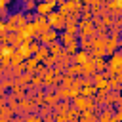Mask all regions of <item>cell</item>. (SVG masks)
I'll use <instances>...</instances> for the list:
<instances>
[{
  "instance_id": "1",
  "label": "cell",
  "mask_w": 122,
  "mask_h": 122,
  "mask_svg": "<svg viewBox=\"0 0 122 122\" xmlns=\"http://www.w3.org/2000/svg\"><path fill=\"white\" fill-rule=\"evenodd\" d=\"M120 71H122V53L118 50H114L111 53V59L107 61L105 74L107 76H120Z\"/></svg>"
},
{
  "instance_id": "2",
  "label": "cell",
  "mask_w": 122,
  "mask_h": 122,
  "mask_svg": "<svg viewBox=\"0 0 122 122\" xmlns=\"http://www.w3.org/2000/svg\"><path fill=\"white\" fill-rule=\"evenodd\" d=\"M72 105H74V109L76 111H93L97 105H95V101H93V97H86V95H74L72 97Z\"/></svg>"
},
{
  "instance_id": "3",
  "label": "cell",
  "mask_w": 122,
  "mask_h": 122,
  "mask_svg": "<svg viewBox=\"0 0 122 122\" xmlns=\"http://www.w3.org/2000/svg\"><path fill=\"white\" fill-rule=\"evenodd\" d=\"M46 21H48V25H50L53 30H63V27H65V15H61L57 10L50 11V13L46 15Z\"/></svg>"
},
{
  "instance_id": "4",
  "label": "cell",
  "mask_w": 122,
  "mask_h": 122,
  "mask_svg": "<svg viewBox=\"0 0 122 122\" xmlns=\"http://www.w3.org/2000/svg\"><path fill=\"white\" fill-rule=\"evenodd\" d=\"M57 8V2L53 0H36V6H34V13L36 15H48L50 11H53Z\"/></svg>"
},
{
  "instance_id": "5",
  "label": "cell",
  "mask_w": 122,
  "mask_h": 122,
  "mask_svg": "<svg viewBox=\"0 0 122 122\" xmlns=\"http://www.w3.org/2000/svg\"><path fill=\"white\" fill-rule=\"evenodd\" d=\"M30 25H32L34 36H38V34H42L44 30L51 29V27L48 25V21H46V17H44V15H36V19H34V21H30Z\"/></svg>"
},
{
  "instance_id": "6",
  "label": "cell",
  "mask_w": 122,
  "mask_h": 122,
  "mask_svg": "<svg viewBox=\"0 0 122 122\" xmlns=\"http://www.w3.org/2000/svg\"><path fill=\"white\" fill-rule=\"evenodd\" d=\"M53 40H59V30H53V29H48V30H44L42 34H38V42L40 44H50V42H53Z\"/></svg>"
},
{
  "instance_id": "7",
  "label": "cell",
  "mask_w": 122,
  "mask_h": 122,
  "mask_svg": "<svg viewBox=\"0 0 122 122\" xmlns=\"http://www.w3.org/2000/svg\"><path fill=\"white\" fill-rule=\"evenodd\" d=\"M118 46H120V42H118V36H112V34H109V36L105 38V53H107V55H111L114 50H118Z\"/></svg>"
},
{
  "instance_id": "8",
  "label": "cell",
  "mask_w": 122,
  "mask_h": 122,
  "mask_svg": "<svg viewBox=\"0 0 122 122\" xmlns=\"http://www.w3.org/2000/svg\"><path fill=\"white\" fill-rule=\"evenodd\" d=\"M59 42H61V46L65 48V46H69V44H72V42H78V38H76V34H69V32H59Z\"/></svg>"
},
{
  "instance_id": "9",
  "label": "cell",
  "mask_w": 122,
  "mask_h": 122,
  "mask_svg": "<svg viewBox=\"0 0 122 122\" xmlns=\"http://www.w3.org/2000/svg\"><path fill=\"white\" fill-rule=\"evenodd\" d=\"M80 67H82V76H90V74H93V72H95V67H93L92 57H90V59H86L84 63H80Z\"/></svg>"
},
{
  "instance_id": "10",
  "label": "cell",
  "mask_w": 122,
  "mask_h": 122,
  "mask_svg": "<svg viewBox=\"0 0 122 122\" xmlns=\"http://www.w3.org/2000/svg\"><path fill=\"white\" fill-rule=\"evenodd\" d=\"M86 59H90V51L88 50H76L72 53V61L74 63H84Z\"/></svg>"
},
{
  "instance_id": "11",
  "label": "cell",
  "mask_w": 122,
  "mask_h": 122,
  "mask_svg": "<svg viewBox=\"0 0 122 122\" xmlns=\"http://www.w3.org/2000/svg\"><path fill=\"white\" fill-rule=\"evenodd\" d=\"M46 48H48V51H50L51 55H57V53H61V51H63V46H61V42H59V40H53V42L46 44Z\"/></svg>"
},
{
  "instance_id": "12",
  "label": "cell",
  "mask_w": 122,
  "mask_h": 122,
  "mask_svg": "<svg viewBox=\"0 0 122 122\" xmlns=\"http://www.w3.org/2000/svg\"><path fill=\"white\" fill-rule=\"evenodd\" d=\"M48 53H50V51H48V48H46L44 44H40V48H38V50H36V51L32 53V57H34V59H38V61L42 63V61H44V59L48 57Z\"/></svg>"
},
{
  "instance_id": "13",
  "label": "cell",
  "mask_w": 122,
  "mask_h": 122,
  "mask_svg": "<svg viewBox=\"0 0 122 122\" xmlns=\"http://www.w3.org/2000/svg\"><path fill=\"white\" fill-rule=\"evenodd\" d=\"M53 109H55V112H61V114H65V112L71 109V105H69V101H67V99H63V101H57V103L53 105Z\"/></svg>"
},
{
  "instance_id": "14",
  "label": "cell",
  "mask_w": 122,
  "mask_h": 122,
  "mask_svg": "<svg viewBox=\"0 0 122 122\" xmlns=\"http://www.w3.org/2000/svg\"><path fill=\"white\" fill-rule=\"evenodd\" d=\"M92 61H93L95 71H105V69H107V61H105V57H92Z\"/></svg>"
},
{
  "instance_id": "15",
  "label": "cell",
  "mask_w": 122,
  "mask_h": 122,
  "mask_svg": "<svg viewBox=\"0 0 122 122\" xmlns=\"http://www.w3.org/2000/svg\"><path fill=\"white\" fill-rule=\"evenodd\" d=\"M57 101H59V97H57V93H55V92H50V93H46V95H44V103H46V105H51V107H53Z\"/></svg>"
},
{
  "instance_id": "16",
  "label": "cell",
  "mask_w": 122,
  "mask_h": 122,
  "mask_svg": "<svg viewBox=\"0 0 122 122\" xmlns=\"http://www.w3.org/2000/svg\"><path fill=\"white\" fill-rule=\"evenodd\" d=\"M34 6H36V0H23V10L25 11H34Z\"/></svg>"
},
{
  "instance_id": "17",
  "label": "cell",
  "mask_w": 122,
  "mask_h": 122,
  "mask_svg": "<svg viewBox=\"0 0 122 122\" xmlns=\"http://www.w3.org/2000/svg\"><path fill=\"white\" fill-rule=\"evenodd\" d=\"M55 61H57V55H51V53H48V57H46L42 63H44L46 67H53V65H55Z\"/></svg>"
},
{
  "instance_id": "18",
  "label": "cell",
  "mask_w": 122,
  "mask_h": 122,
  "mask_svg": "<svg viewBox=\"0 0 122 122\" xmlns=\"http://www.w3.org/2000/svg\"><path fill=\"white\" fill-rule=\"evenodd\" d=\"M84 114H82V118H86V120H97V116L95 114H92V111H82Z\"/></svg>"
},
{
  "instance_id": "19",
  "label": "cell",
  "mask_w": 122,
  "mask_h": 122,
  "mask_svg": "<svg viewBox=\"0 0 122 122\" xmlns=\"http://www.w3.org/2000/svg\"><path fill=\"white\" fill-rule=\"evenodd\" d=\"M8 30H6V21L4 19H0V36H4Z\"/></svg>"
},
{
  "instance_id": "20",
  "label": "cell",
  "mask_w": 122,
  "mask_h": 122,
  "mask_svg": "<svg viewBox=\"0 0 122 122\" xmlns=\"http://www.w3.org/2000/svg\"><path fill=\"white\" fill-rule=\"evenodd\" d=\"M27 120H40V116H36V114H29Z\"/></svg>"
},
{
  "instance_id": "21",
  "label": "cell",
  "mask_w": 122,
  "mask_h": 122,
  "mask_svg": "<svg viewBox=\"0 0 122 122\" xmlns=\"http://www.w3.org/2000/svg\"><path fill=\"white\" fill-rule=\"evenodd\" d=\"M53 2H57V4H59V2H63V0H53Z\"/></svg>"
}]
</instances>
